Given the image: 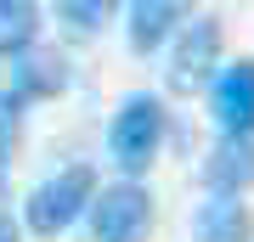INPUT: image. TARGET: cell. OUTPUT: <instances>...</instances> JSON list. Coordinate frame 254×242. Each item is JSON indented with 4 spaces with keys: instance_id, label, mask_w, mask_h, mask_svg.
Returning a JSON list of instances; mask_svg holds the SVG:
<instances>
[{
    "instance_id": "cell-3",
    "label": "cell",
    "mask_w": 254,
    "mask_h": 242,
    "mask_svg": "<svg viewBox=\"0 0 254 242\" xmlns=\"http://www.w3.org/2000/svg\"><path fill=\"white\" fill-rule=\"evenodd\" d=\"M215 68H220V17H198V23L181 28V40H175L164 85H170V96H198V90L215 79Z\"/></svg>"
},
{
    "instance_id": "cell-1",
    "label": "cell",
    "mask_w": 254,
    "mask_h": 242,
    "mask_svg": "<svg viewBox=\"0 0 254 242\" xmlns=\"http://www.w3.org/2000/svg\"><path fill=\"white\" fill-rule=\"evenodd\" d=\"M158 146H164V101L153 90H130V96L119 101L113 124H108V152H113L119 169L136 180V175H147V163L158 158Z\"/></svg>"
},
{
    "instance_id": "cell-10",
    "label": "cell",
    "mask_w": 254,
    "mask_h": 242,
    "mask_svg": "<svg viewBox=\"0 0 254 242\" xmlns=\"http://www.w3.org/2000/svg\"><path fill=\"white\" fill-rule=\"evenodd\" d=\"M34 34H40V6L28 0H0V56H28L34 51Z\"/></svg>"
},
{
    "instance_id": "cell-4",
    "label": "cell",
    "mask_w": 254,
    "mask_h": 242,
    "mask_svg": "<svg viewBox=\"0 0 254 242\" xmlns=\"http://www.w3.org/2000/svg\"><path fill=\"white\" fill-rule=\"evenodd\" d=\"M147 225H153V197H147L141 180H119V186L96 192V203H91L96 242H141Z\"/></svg>"
},
{
    "instance_id": "cell-5",
    "label": "cell",
    "mask_w": 254,
    "mask_h": 242,
    "mask_svg": "<svg viewBox=\"0 0 254 242\" xmlns=\"http://www.w3.org/2000/svg\"><path fill=\"white\" fill-rule=\"evenodd\" d=\"M209 197H243L254 186V135H220L203 158Z\"/></svg>"
},
{
    "instance_id": "cell-13",
    "label": "cell",
    "mask_w": 254,
    "mask_h": 242,
    "mask_svg": "<svg viewBox=\"0 0 254 242\" xmlns=\"http://www.w3.org/2000/svg\"><path fill=\"white\" fill-rule=\"evenodd\" d=\"M0 242H23V225H17V220H11V214H6V208H0Z\"/></svg>"
},
{
    "instance_id": "cell-7",
    "label": "cell",
    "mask_w": 254,
    "mask_h": 242,
    "mask_svg": "<svg viewBox=\"0 0 254 242\" xmlns=\"http://www.w3.org/2000/svg\"><path fill=\"white\" fill-rule=\"evenodd\" d=\"M68 90V56L51 51V45H34L28 56H17L11 62V96L23 101H51Z\"/></svg>"
},
{
    "instance_id": "cell-12",
    "label": "cell",
    "mask_w": 254,
    "mask_h": 242,
    "mask_svg": "<svg viewBox=\"0 0 254 242\" xmlns=\"http://www.w3.org/2000/svg\"><path fill=\"white\" fill-rule=\"evenodd\" d=\"M23 107H28L23 96L0 90V163H6L11 152H17V141H23Z\"/></svg>"
},
{
    "instance_id": "cell-11",
    "label": "cell",
    "mask_w": 254,
    "mask_h": 242,
    "mask_svg": "<svg viewBox=\"0 0 254 242\" xmlns=\"http://www.w3.org/2000/svg\"><path fill=\"white\" fill-rule=\"evenodd\" d=\"M57 17H63L73 34H96V28L113 17V6H102V0H63V6H57Z\"/></svg>"
},
{
    "instance_id": "cell-2",
    "label": "cell",
    "mask_w": 254,
    "mask_h": 242,
    "mask_svg": "<svg viewBox=\"0 0 254 242\" xmlns=\"http://www.w3.org/2000/svg\"><path fill=\"white\" fill-rule=\"evenodd\" d=\"M91 203H96V169L91 163H68V169H57L51 180H40V186L28 192L23 220H28L34 237H57L79 214H91Z\"/></svg>"
},
{
    "instance_id": "cell-6",
    "label": "cell",
    "mask_w": 254,
    "mask_h": 242,
    "mask_svg": "<svg viewBox=\"0 0 254 242\" xmlns=\"http://www.w3.org/2000/svg\"><path fill=\"white\" fill-rule=\"evenodd\" d=\"M215 118L220 135H254V56L215 73Z\"/></svg>"
},
{
    "instance_id": "cell-8",
    "label": "cell",
    "mask_w": 254,
    "mask_h": 242,
    "mask_svg": "<svg viewBox=\"0 0 254 242\" xmlns=\"http://www.w3.org/2000/svg\"><path fill=\"white\" fill-rule=\"evenodd\" d=\"M192 231H198V242H254V208L243 197H209Z\"/></svg>"
},
{
    "instance_id": "cell-14",
    "label": "cell",
    "mask_w": 254,
    "mask_h": 242,
    "mask_svg": "<svg viewBox=\"0 0 254 242\" xmlns=\"http://www.w3.org/2000/svg\"><path fill=\"white\" fill-rule=\"evenodd\" d=\"M0 203H6V163H0Z\"/></svg>"
},
{
    "instance_id": "cell-9",
    "label": "cell",
    "mask_w": 254,
    "mask_h": 242,
    "mask_svg": "<svg viewBox=\"0 0 254 242\" xmlns=\"http://www.w3.org/2000/svg\"><path fill=\"white\" fill-rule=\"evenodd\" d=\"M175 23H181V6H175V0H136V6H130V51L153 56L158 45L175 34Z\"/></svg>"
}]
</instances>
